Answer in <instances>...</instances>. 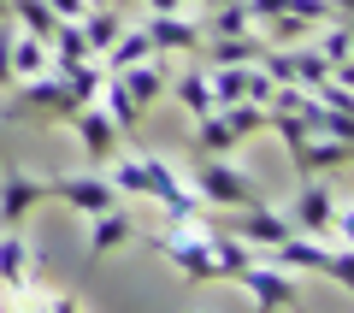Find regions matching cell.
<instances>
[{
    "label": "cell",
    "instance_id": "obj_19",
    "mask_svg": "<svg viewBox=\"0 0 354 313\" xmlns=\"http://www.w3.org/2000/svg\"><path fill=\"white\" fill-rule=\"evenodd\" d=\"M95 100H101V107H106V118H113V125H118V136H136V125H142V107H136V100L124 95V83H118L113 71L101 77V95H95Z\"/></svg>",
    "mask_w": 354,
    "mask_h": 313
},
{
    "label": "cell",
    "instance_id": "obj_26",
    "mask_svg": "<svg viewBox=\"0 0 354 313\" xmlns=\"http://www.w3.org/2000/svg\"><path fill=\"white\" fill-rule=\"evenodd\" d=\"M48 6H53L59 18H83V12H88V0H48Z\"/></svg>",
    "mask_w": 354,
    "mask_h": 313
},
{
    "label": "cell",
    "instance_id": "obj_1",
    "mask_svg": "<svg viewBox=\"0 0 354 313\" xmlns=\"http://www.w3.org/2000/svg\"><path fill=\"white\" fill-rule=\"evenodd\" d=\"M113 189H118V195H148V201H160L171 225H195L201 207H207V201L195 195V189L183 184L160 154H124V160L113 166Z\"/></svg>",
    "mask_w": 354,
    "mask_h": 313
},
{
    "label": "cell",
    "instance_id": "obj_20",
    "mask_svg": "<svg viewBox=\"0 0 354 313\" xmlns=\"http://www.w3.org/2000/svg\"><path fill=\"white\" fill-rule=\"evenodd\" d=\"M142 60H153V42H148V30H118V42L101 53V71H124V65H142Z\"/></svg>",
    "mask_w": 354,
    "mask_h": 313
},
{
    "label": "cell",
    "instance_id": "obj_5",
    "mask_svg": "<svg viewBox=\"0 0 354 313\" xmlns=\"http://www.w3.org/2000/svg\"><path fill=\"white\" fill-rule=\"evenodd\" d=\"M48 201H59V207H71V213H83V219H95V213H106V207H118V189H113V177H101V172H77V177H48Z\"/></svg>",
    "mask_w": 354,
    "mask_h": 313
},
{
    "label": "cell",
    "instance_id": "obj_25",
    "mask_svg": "<svg viewBox=\"0 0 354 313\" xmlns=\"http://www.w3.org/2000/svg\"><path fill=\"white\" fill-rule=\"evenodd\" d=\"M0 83H12V30L0 24Z\"/></svg>",
    "mask_w": 354,
    "mask_h": 313
},
{
    "label": "cell",
    "instance_id": "obj_29",
    "mask_svg": "<svg viewBox=\"0 0 354 313\" xmlns=\"http://www.w3.org/2000/svg\"><path fill=\"white\" fill-rule=\"evenodd\" d=\"M6 18H12V0H0V24H6Z\"/></svg>",
    "mask_w": 354,
    "mask_h": 313
},
{
    "label": "cell",
    "instance_id": "obj_3",
    "mask_svg": "<svg viewBox=\"0 0 354 313\" xmlns=\"http://www.w3.org/2000/svg\"><path fill=\"white\" fill-rule=\"evenodd\" d=\"M260 260H272V266H301V272H325V278H337L342 289H348V278H354V254H348V242H337V249H325V242H313V237H283V242H272V249H254Z\"/></svg>",
    "mask_w": 354,
    "mask_h": 313
},
{
    "label": "cell",
    "instance_id": "obj_2",
    "mask_svg": "<svg viewBox=\"0 0 354 313\" xmlns=\"http://www.w3.org/2000/svg\"><path fill=\"white\" fill-rule=\"evenodd\" d=\"M266 130V107L260 100H230V107H213V113L195 118V154H230L248 136Z\"/></svg>",
    "mask_w": 354,
    "mask_h": 313
},
{
    "label": "cell",
    "instance_id": "obj_16",
    "mask_svg": "<svg viewBox=\"0 0 354 313\" xmlns=\"http://www.w3.org/2000/svg\"><path fill=\"white\" fill-rule=\"evenodd\" d=\"M201 48H207L213 65H260L266 60V36L260 30H248V36H207Z\"/></svg>",
    "mask_w": 354,
    "mask_h": 313
},
{
    "label": "cell",
    "instance_id": "obj_24",
    "mask_svg": "<svg viewBox=\"0 0 354 313\" xmlns=\"http://www.w3.org/2000/svg\"><path fill=\"white\" fill-rule=\"evenodd\" d=\"M319 60L330 71H348V18H330V30L319 36Z\"/></svg>",
    "mask_w": 354,
    "mask_h": 313
},
{
    "label": "cell",
    "instance_id": "obj_28",
    "mask_svg": "<svg viewBox=\"0 0 354 313\" xmlns=\"http://www.w3.org/2000/svg\"><path fill=\"white\" fill-rule=\"evenodd\" d=\"M136 6H148V12H183L189 0H136Z\"/></svg>",
    "mask_w": 354,
    "mask_h": 313
},
{
    "label": "cell",
    "instance_id": "obj_14",
    "mask_svg": "<svg viewBox=\"0 0 354 313\" xmlns=\"http://www.w3.org/2000/svg\"><path fill=\"white\" fill-rule=\"evenodd\" d=\"M348 166V136H307V148L295 154V172L301 177H325Z\"/></svg>",
    "mask_w": 354,
    "mask_h": 313
},
{
    "label": "cell",
    "instance_id": "obj_10",
    "mask_svg": "<svg viewBox=\"0 0 354 313\" xmlns=\"http://www.w3.org/2000/svg\"><path fill=\"white\" fill-rule=\"evenodd\" d=\"M83 100L71 95V77L59 71V65H48L41 77H30L24 83V100H18V113H41V118H71Z\"/></svg>",
    "mask_w": 354,
    "mask_h": 313
},
{
    "label": "cell",
    "instance_id": "obj_22",
    "mask_svg": "<svg viewBox=\"0 0 354 313\" xmlns=\"http://www.w3.org/2000/svg\"><path fill=\"white\" fill-rule=\"evenodd\" d=\"M12 18H18V30H24V36H36V42H53V30L65 24L48 0H12Z\"/></svg>",
    "mask_w": 354,
    "mask_h": 313
},
{
    "label": "cell",
    "instance_id": "obj_4",
    "mask_svg": "<svg viewBox=\"0 0 354 313\" xmlns=\"http://www.w3.org/2000/svg\"><path fill=\"white\" fill-rule=\"evenodd\" d=\"M189 189L207 201V207H254V201H260V195H254V184L225 160V154H195Z\"/></svg>",
    "mask_w": 354,
    "mask_h": 313
},
{
    "label": "cell",
    "instance_id": "obj_6",
    "mask_svg": "<svg viewBox=\"0 0 354 313\" xmlns=\"http://www.w3.org/2000/svg\"><path fill=\"white\" fill-rule=\"evenodd\" d=\"M230 284H242V289L254 296V313H283V307H295V278H290V266H272V260H260V254H254Z\"/></svg>",
    "mask_w": 354,
    "mask_h": 313
},
{
    "label": "cell",
    "instance_id": "obj_11",
    "mask_svg": "<svg viewBox=\"0 0 354 313\" xmlns=\"http://www.w3.org/2000/svg\"><path fill=\"white\" fill-rule=\"evenodd\" d=\"M36 201H48L41 177L18 172V166H0V231H18V225H24V213L36 207Z\"/></svg>",
    "mask_w": 354,
    "mask_h": 313
},
{
    "label": "cell",
    "instance_id": "obj_17",
    "mask_svg": "<svg viewBox=\"0 0 354 313\" xmlns=\"http://www.w3.org/2000/svg\"><path fill=\"white\" fill-rule=\"evenodd\" d=\"M130 237H136V219H130L124 207H106V213H95V231H88V254H113V249H124Z\"/></svg>",
    "mask_w": 354,
    "mask_h": 313
},
{
    "label": "cell",
    "instance_id": "obj_21",
    "mask_svg": "<svg viewBox=\"0 0 354 313\" xmlns=\"http://www.w3.org/2000/svg\"><path fill=\"white\" fill-rule=\"evenodd\" d=\"M165 95L183 107L189 118H201V113H213V89H207V71H189V77H171L165 83Z\"/></svg>",
    "mask_w": 354,
    "mask_h": 313
},
{
    "label": "cell",
    "instance_id": "obj_9",
    "mask_svg": "<svg viewBox=\"0 0 354 313\" xmlns=\"http://www.w3.org/2000/svg\"><path fill=\"white\" fill-rule=\"evenodd\" d=\"M65 125L77 130V142H83V154H88V166H95V172H101V166L113 160V148L124 142V136H118V125L106 118V107H101V100H83V107H77V113L65 118Z\"/></svg>",
    "mask_w": 354,
    "mask_h": 313
},
{
    "label": "cell",
    "instance_id": "obj_18",
    "mask_svg": "<svg viewBox=\"0 0 354 313\" xmlns=\"http://www.w3.org/2000/svg\"><path fill=\"white\" fill-rule=\"evenodd\" d=\"M0 289H30V242L18 231H0Z\"/></svg>",
    "mask_w": 354,
    "mask_h": 313
},
{
    "label": "cell",
    "instance_id": "obj_8",
    "mask_svg": "<svg viewBox=\"0 0 354 313\" xmlns=\"http://www.w3.org/2000/svg\"><path fill=\"white\" fill-rule=\"evenodd\" d=\"M260 71L272 77V83H295V89H319L330 77V65L319 60V48H266V60H260Z\"/></svg>",
    "mask_w": 354,
    "mask_h": 313
},
{
    "label": "cell",
    "instance_id": "obj_23",
    "mask_svg": "<svg viewBox=\"0 0 354 313\" xmlns=\"http://www.w3.org/2000/svg\"><path fill=\"white\" fill-rule=\"evenodd\" d=\"M41 71H48V42L12 30V83H30V77H41Z\"/></svg>",
    "mask_w": 354,
    "mask_h": 313
},
{
    "label": "cell",
    "instance_id": "obj_13",
    "mask_svg": "<svg viewBox=\"0 0 354 313\" xmlns=\"http://www.w3.org/2000/svg\"><path fill=\"white\" fill-rule=\"evenodd\" d=\"M113 77H118V83H124V95L136 100L142 113H148L153 100L165 95V83H171V71H165V65H160V53H153V60H142V65H124V71H113Z\"/></svg>",
    "mask_w": 354,
    "mask_h": 313
},
{
    "label": "cell",
    "instance_id": "obj_12",
    "mask_svg": "<svg viewBox=\"0 0 354 313\" xmlns=\"http://www.w3.org/2000/svg\"><path fill=\"white\" fill-rule=\"evenodd\" d=\"M153 53H201V18H183V12H148L142 18Z\"/></svg>",
    "mask_w": 354,
    "mask_h": 313
},
{
    "label": "cell",
    "instance_id": "obj_31",
    "mask_svg": "<svg viewBox=\"0 0 354 313\" xmlns=\"http://www.w3.org/2000/svg\"><path fill=\"white\" fill-rule=\"evenodd\" d=\"M88 6H101V0H88Z\"/></svg>",
    "mask_w": 354,
    "mask_h": 313
},
{
    "label": "cell",
    "instance_id": "obj_7",
    "mask_svg": "<svg viewBox=\"0 0 354 313\" xmlns=\"http://www.w3.org/2000/svg\"><path fill=\"white\" fill-rule=\"evenodd\" d=\"M283 219L301 237H330V225H348V213L330 201V184H319V177H301V195L283 207Z\"/></svg>",
    "mask_w": 354,
    "mask_h": 313
},
{
    "label": "cell",
    "instance_id": "obj_27",
    "mask_svg": "<svg viewBox=\"0 0 354 313\" xmlns=\"http://www.w3.org/2000/svg\"><path fill=\"white\" fill-rule=\"evenodd\" d=\"M36 307H41V313H77V301H71V296H48V301H36Z\"/></svg>",
    "mask_w": 354,
    "mask_h": 313
},
{
    "label": "cell",
    "instance_id": "obj_30",
    "mask_svg": "<svg viewBox=\"0 0 354 313\" xmlns=\"http://www.w3.org/2000/svg\"><path fill=\"white\" fill-rule=\"evenodd\" d=\"M201 6H218V0H201Z\"/></svg>",
    "mask_w": 354,
    "mask_h": 313
},
{
    "label": "cell",
    "instance_id": "obj_15",
    "mask_svg": "<svg viewBox=\"0 0 354 313\" xmlns=\"http://www.w3.org/2000/svg\"><path fill=\"white\" fill-rule=\"evenodd\" d=\"M77 30H83V42H88V60H101V53L118 42V30H124V12L101 0V6H88V12L77 18Z\"/></svg>",
    "mask_w": 354,
    "mask_h": 313
}]
</instances>
